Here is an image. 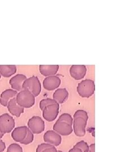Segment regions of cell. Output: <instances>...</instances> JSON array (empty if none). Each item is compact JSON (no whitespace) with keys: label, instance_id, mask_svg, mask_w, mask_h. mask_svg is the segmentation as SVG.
I'll list each match as a JSON object with an SVG mask.
<instances>
[{"label":"cell","instance_id":"9","mask_svg":"<svg viewBox=\"0 0 135 152\" xmlns=\"http://www.w3.org/2000/svg\"><path fill=\"white\" fill-rule=\"evenodd\" d=\"M53 130L62 136H68L73 131L72 125L59 121H57L54 124Z\"/></svg>","mask_w":135,"mask_h":152},{"label":"cell","instance_id":"28","mask_svg":"<svg viewBox=\"0 0 135 152\" xmlns=\"http://www.w3.org/2000/svg\"><path fill=\"white\" fill-rule=\"evenodd\" d=\"M95 144L92 143L90 146H89V149H88V152H95Z\"/></svg>","mask_w":135,"mask_h":152},{"label":"cell","instance_id":"8","mask_svg":"<svg viewBox=\"0 0 135 152\" xmlns=\"http://www.w3.org/2000/svg\"><path fill=\"white\" fill-rule=\"evenodd\" d=\"M43 140L45 142L49 143L54 147H58L61 142V136L54 130L46 131L43 135Z\"/></svg>","mask_w":135,"mask_h":152},{"label":"cell","instance_id":"24","mask_svg":"<svg viewBox=\"0 0 135 152\" xmlns=\"http://www.w3.org/2000/svg\"><path fill=\"white\" fill-rule=\"evenodd\" d=\"M54 146L50 144L49 143H46V142H45V143H42V144H41L39 145H38V147L36 149V152H43V151H45V149H48V148H52Z\"/></svg>","mask_w":135,"mask_h":152},{"label":"cell","instance_id":"12","mask_svg":"<svg viewBox=\"0 0 135 152\" xmlns=\"http://www.w3.org/2000/svg\"><path fill=\"white\" fill-rule=\"evenodd\" d=\"M27 79V77L22 75V74H18L15 76L12 77L10 80V85H11V88L18 91H21L23 90V84L24 81Z\"/></svg>","mask_w":135,"mask_h":152},{"label":"cell","instance_id":"23","mask_svg":"<svg viewBox=\"0 0 135 152\" xmlns=\"http://www.w3.org/2000/svg\"><path fill=\"white\" fill-rule=\"evenodd\" d=\"M74 147L80 148L83 152H88L89 145H88V144L87 143L86 141H83V140L78 142L76 145L74 146Z\"/></svg>","mask_w":135,"mask_h":152},{"label":"cell","instance_id":"21","mask_svg":"<svg viewBox=\"0 0 135 152\" xmlns=\"http://www.w3.org/2000/svg\"><path fill=\"white\" fill-rule=\"evenodd\" d=\"M56 103L57 102L53 99L47 98V99H42L39 102V108L41 109V110H43V109L45 108V107H46L47 106H48L49 105H51V104Z\"/></svg>","mask_w":135,"mask_h":152},{"label":"cell","instance_id":"17","mask_svg":"<svg viewBox=\"0 0 135 152\" xmlns=\"http://www.w3.org/2000/svg\"><path fill=\"white\" fill-rule=\"evenodd\" d=\"M69 96V92L66 88H58L56 90L53 95V99L58 104L64 103Z\"/></svg>","mask_w":135,"mask_h":152},{"label":"cell","instance_id":"7","mask_svg":"<svg viewBox=\"0 0 135 152\" xmlns=\"http://www.w3.org/2000/svg\"><path fill=\"white\" fill-rule=\"evenodd\" d=\"M42 115L43 118L48 122H53L55 120L59 112V104L49 105L43 109Z\"/></svg>","mask_w":135,"mask_h":152},{"label":"cell","instance_id":"5","mask_svg":"<svg viewBox=\"0 0 135 152\" xmlns=\"http://www.w3.org/2000/svg\"><path fill=\"white\" fill-rule=\"evenodd\" d=\"M15 120L8 113L0 115V132L4 134L11 132L15 127Z\"/></svg>","mask_w":135,"mask_h":152},{"label":"cell","instance_id":"19","mask_svg":"<svg viewBox=\"0 0 135 152\" xmlns=\"http://www.w3.org/2000/svg\"><path fill=\"white\" fill-rule=\"evenodd\" d=\"M58 121L67 123V124L72 126L73 118L70 114H68V113H63L60 115Z\"/></svg>","mask_w":135,"mask_h":152},{"label":"cell","instance_id":"29","mask_svg":"<svg viewBox=\"0 0 135 152\" xmlns=\"http://www.w3.org/2000/svg\"><path fill=\"white\" fill-rule=\"evenodd\" d=\"M4 135L5 134H2V132H0V139H1L3 137V136H4Z\"/></svg>","mask_w":135,"mask_h":152},{"label":"cell","instance_id":"20","mask_svg":"<svg viewBox=\"0 0 135 152\" xmlns=\"http://www.w3.org/2000/svg\"><path fill=\"white\" fill-rule=\"evenodd\" d=\"M33 140H34V134H33L32 132L28 128L26 136L24 139V140L21 142V144L24 145H29L31 143H32Z\"/></svg>","mask_w":135,"mask_h":152},{"label":"cell","instance_id":"6","mask_svg":"<svg viewBox=\"0 0 135 152\" xmlns=\"http://www.w3.org/2000/svg\"><path fill=\"white\" fill-rule=\"evenodd\" d=\"M28 127L33 134H39L45 130V124L40 117L33 116L28 122Z\"/></svg>","mask_w":135,"mask_h":152},{"label":"cell","instance_id":"25","mask_svg":"<svg viewBox=\"0 0 135 152\" xmlns=\"http://www.w3.org/2000/svg\"><path fill=\"white\" fill-rule=\"evenodd\" d=\"M6 149L5 142L0 139V152H3Z\"/></svg>","mask_w":135,"mask_h":152},{"label":"cell","instance_id":"10","mask_svg":"<svg viewBox=\"0 0 135 152\" xmlns=\"http://www.w3.org/2000/svg\"><path fill=\"white\" fill-rule=\"evenodd\" d=\"M61 80L58 76H48L44 79L43 86L47 91H53L59 87Z\"/></svg>","mask_w":135,"mask_h":152},{"label":"cell","instance_id":"30","mask_svg":"<svg viewBox=\"0 0 135 152\" xmlns=\"http://www.w3.org/2000/svg\"><path fill=\"white\" fill-rule=\"evenodd\" d=\"M57 152H63V151H58Z\"/></svg>","mask_w":135,"mask_h":152},{"label":"cell","instance_id":"1","mask_svg":"<svg viewBox=\"0 0 135 152\" xmlns=\"http://www.w3.org/2000/svg\"><path fill=\"white\" fill-rule=\"evenodd\" d=\"M73 130L76 136L83 137L86 135V127L88 119V114L84 110H77L73 115Z\"/></svg>","mask_w":135,"mask_h":152},{"label":"cell","instance_id":"3","mask_svg":"<svg viewBox=\"0 0 135 152\" xmlns=\"http://www.w3.org/2000/svg\"><path fill=\"white\" fill-rule=\"evenodd\" d=\"M77 89L78 94L82 98H90L93 95L95 90V82L90 79L82 80L78 83Z\"/></svg>","mask_w":135,"mask_h":152},{"label":"cell","instance_id":"4","mask_svg":"<svg viewBox=\"0 0 135 152\" xmlns=\"http://www.w3.org/2000/svg\"><path fill=\"white\" fill-rule=\"evenodd\" d=\"M23 90H27L31 92L36 97L38 96L41 92V84L38 77L33 76L27 78L23 84Z\"/></svg>","mask_w":135,"mask_h":152},{"label":"cell","instance_id":"22","mask_svg":"<svg viewBox=\"0 0 135 152\" xmlns=\"http://www.w3.org/2000/svg\"><path fill=\"white\" fill-rule=\"evenodd\" d=\"M6 152H23L22 147L17 143H12L7 148Z\"/></svg>","mask_w":135,"mask_h":152},{"label":"cell","instance_id":"27","mask_svg":"<svg viewBox=\"0 0 135 152\" xmlns=\"http://www.w3.org/2000/svg\"><path fill=\"white\" fill-rule=\"evenodd\" d=\"M68 152H83L82 151V150L80 149V148H76V147H73V148L70 149V150Z\"/></svg>","mask_w":135,"mask_h":152},{"label":"cell","instance_id":"14","mask_svg":"<svg viewBox=\"0 0 135 152\" xmlns=\"http://www.w3.org/2000/svg\"><path fill=\"white\" fill-rule=\"evenodd\" d=\"M7 107L9 112L16 117H19L21 114L24 113V108L17 104L15 98L11 99L9 102Z\"/></svg>","mask_w":135,"mask_h":152},{"label":"cell","instance_id":"11","mask_svg":"<svg viewBox=\"0 0 135 152\" xmlns=\"http://www.w3.org/2000/svg\"><path fill=\"white\" fill-rule=\"evenodd\" d=\"M70 76L76 80H80L86 76L87 68L84 65H73L70 68Z\"/></svg>","mask_w":135,"mask_h":152},{"label":"cell","instance_id":"18","mask_svg":"<svg viewBox=\"0 0 135 152\" xmlns=\"http://www.w3.org/2000/svg\"><path fill=\"white\" fill-rule=\"evenodd\" d=\"M16 72V66L15 65H0V75L8 78L14 75Z\"/></svg>","mask_w":135,"mask_h":152},{"label":"cell","instance_id":"15","mask_svg":"<svg viewBox=\"0 0 135 152\" xmlns=\"http://www.w3.org/2000/svg\"><path fill=\"white\" fill-rule=\"evenodd\" d=\"M18 92L12 89H7L1 93L0 96V104L7 107L9 102L12 98H15Z\"/></svg>","mask_w":135,"mask_h":152},{"label":"cell","instance_id":"16","mask_svg":"<svg viewBox=\"0 0 135 152\" xmlns=\"http://www.w3.org/2000/svg\"><path fill=\"white\" fill-rule=\"evenodd\" d=\"M59 69L58 65H39V72L44 76H55Z\"/></svg>","mask_w":135,"mask_h":152},{"label":"cell","instance_id":"2","mask_svg":"<svg viewBox=\"0 0 135 152\" xmlns=\"http://www.w3.org/2000/svg\"><path fill=\"white\" fill-rule=\"evenodd\" d=\"M15 99L17 104L23 108H30L35 103V96L25 90L18 92Z\"/></svg>","mask_w":135,"mask_h":152},{"label":"cell","instance_id":"13","mask_svg":"<svg viewBox=\"0 0 135 152\" xmlns=\"http://www.w3.org/2000/svg\"><path fill=\"white\" fill-rule=\"evenodd\" d=\"M28 127L26 126H20L15 128L11 133L12 139L17 142L21 143L25 139L27 133Z\"/></svg>","mask_w":135,"mask_h":152},{"label":"cell","instance_id":"26","mask_svg":"<svg viewBox=\"0 0 135 152\" xmlns=\"http://www.w3.org/2000/svg\"><path fill=\"white\" fill-rule=\"evenodd\" d=\"M57 149L55 148V147H52L50 148H48L45 149V151H43V152H57Z\"/></svg>","mask_w":135,"mask_h":152}]
</instances>
